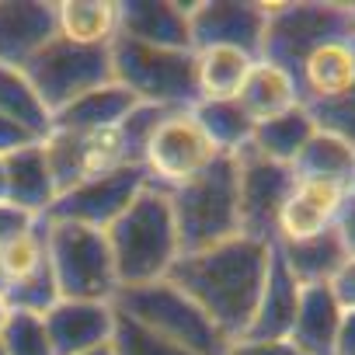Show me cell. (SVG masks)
<instances>
[{"label":"cell","instance_id":"cell-48","mask_svg":"<svg viewBox=\"0 0 355 355\" xmlns=\"http://www.w3.org/2000/svg\"><path fill=\"white\" fill-rule=\"evenodd\" d=\"M352 8H355V4H352Z\"/></svg>","mask_w":355,"mask_h":355},{"label":"cell","instance_id":"cell-16","mask_svg":"<svg viewBox=\"0 0 355 355\" xmlns=\"http://www.w3.org/2000/svg\"><path fill=\"white\" fill-rule=\"evenodd\" d=\"M192 4L171 0H125L119 4V35L157 46V49H192Z\"/></svg>","mask_w":355,"mask_h":355},{"label":"cell","instance_id":"cell-39","mask_svg":"<svg viewBox=\"0 0 355 355\" xmlns=\"http://www.w3.org/2000/svg\"><path fill=\"white\" fill-rule=\"evenodd\" d=\"M334 230H338V237H341V244H345L348 261H355V196H348V199H345V206H341V216H338Z\"/></svg>","mask_w":355,"mask_h":355},{"label":"cell","instance_id":"cell-47","mask_svg":"<svg viewBox=\"0 0 355 355\" xmlns=\"http://www.w3.org/2000/svg\"><path fill=\"white\" fill-rule=\"evenodd\" d=\"M352 196H355V185H352Z\"/></svg>","mask_w":355,"mask_h":355},{"label":"cell","instance_id":"cell-27","mask_svg":"<svg viewBox=\"0 0 355 355\" xmlns=\"http://www.w3.org/2000/svg\"><path fill=\"white\" fill-rule=\"evenodd\" d=\"M196 53V84H199V101L202 98H237L254 56L230 49V46H206V49H192Z\"/></svg>","mask_w":355,"mask_h":355},{"label":"cell","instance_id":"cell-22","mask_svg":"<svg viewBox=\"0 0 355 355\" xmlns=\"http://www.w3.org/2000/svg\"><path fill=\"white\" fill-rule=\"evenodd\" d=\"M4 164H8V202H15L21 209H32L35 216L46 220V213L53 209L60 192H56V182L49 174V164H46L42 139L8 153Z\"/></svg>","mask_w":355,"mask_h":355},{"label":"cell","instance_id":"cell-15","mask_svg":"<svg viewBox=\"0 0 355 355\" xmlns=\"http://www.w3.org/2000/svg\"><path fill=\"white\" fill-rule=\"evenodd\" d=\"M352 192L341 185H327V182H303L296 178L282 213H279V230H275V244L282 241H303V237H317L324 230H334L341 206ZM272 244V248H275Z\"/></svg>","mask_w":355,"mask_h":355},{"label":"cell","instance_id":"cell-2","mask_svg":"<svg viewBox=\"0 0 355 355\" xmlns=\"http://www.w3.org/2000/svg\"><path fill=\"white\" fill-rule=\"evenodd\" d=\"M105 237H108V248L115 258L119 289L167 279L178 254H182L171 199L164 189H153L150 182L129 202V209L105 230Z\"/></svg>","mask_w":355,"mask_h":355},{"label":"cell","instance_id":"cell-43","mask_svg":"<svg viewBox=\"0 0 355 355\" xmlns=\"http://www.w3.org/2000/svg\"><path fill=\"white\" fill-rule=\"evenodd\" d=\"M8 317H11V306L4 303V296H0V334H4V327H8Z\"/></svg>","mask_w":355,"mask_h":355},{"label":"cell","instance_id":"cell-3","mask_svg":"<svg viewBox=\"0 0 355 355\" xmlns=\"http://www.w3.org/2000/svg\"><path fill=\"white\" fill-rule=\"evenodd\" d=\"M174 227H178V244L182 254L216 248L230 237H241V220H237V160L220 157L209 164L199 178L185 182L182 189L167 192Z\"/></svg>","mask_w":355,"mask_h":355},{"label":"cell","instance_id":"cell-36","mask_svg":"<svg viewBox=\"0 0 355 355\" xmlns=\"http://www.w3.org/2000/svg\"><path fill=\"white\" fill-rule=\"evenodd\" d=\"M46 220L42 216H35L32 209H21V206H15V202H0V251H4L8 244H15V241H21L25 234H32V230H39Z\"/></svg>","mask_w":355,"mask_h":355},{"label":"cell","instance_id":"cell-35","mask_svg":"<svg viewBox=\"0 0 355 355\" xmlns=\"http://www.w3.org/2000/svg\"><path fill=\"white\" fill-rule=\"evenodd\" d=\"M0 261H4V272H8L11 282L28 279V275H35L39 268H46V265H49V251H46V223H42L39 230L25 234L21 241L8 244L4 251H0Z\"/></svg>","mask_w":355,"mask_h":355},{"label":"cell","instance_id":"cell-26","mask_svg":"<svg viewBox=\"0 0 355 355\" xmlns=\"http://www.w3.org/2000/svg\"><path fill=\"white\" fill-rule=\"evenodd\" d=\"M192 115L220 157H241L244 150H251L254 119L237 105V98H202L196 101Z\"/></svg>","mask_w":355,"mask_h":355},{"label":"cell","instance_id":"cell-32","mask_svg":"<svg viewBox=\"0 0 355 355\" xmlns=\"http://www.w3.org/2000/svg\"><path fill=\"white\" fill-rule=\"evenodd\" d=\"M60 300H63V296H60V286H56L49 265L39 268V272L28 275V279L11 282L8 293H4V303H8L11 310H18V313H35V317H46Z\"/></svg>","mask_w":355,"mask_h":355},{"label":"cell","instance_id":"cell-41","mask_svg":"<svg viewBox=\"0 0 355 355\" xmlns=\"http://www.w3.org/2000/svg\"><path fill=\"white\" fill-rule=\"evenodd\" d=\"M331 289L341 300V306H355V261H345V268L338 272V279L331 282Z\"/></svg>","mask_w":355,"mask_h":355},{"label":"cell","instance_id":"cell-19","mask_svg":"<svg viewBox=\"0 0 355 355\" xmlns=\"http://www.w3.org/2000/svg\"><path fill=\"white\" fill-rule=\"evenodd\" d=\"M341 300L331 286H310L300 296V310L289 331V345L300 355H334L338 327H341Z\"/></svg>","mask_w":355,"mask_h":355},{"label":"cell","instance_id":"cell-23","mask_svg":"<svg viewBox=\"0 0 355 355\" xmlns=\"http://www.w3.org/2000/svg\"><path fill=\"white\" fill-rule=\"evenodd\" d=\"M293 178L303 182H327V185H341L352 192L355 185V146L327 129H317L306 146L296 153V160L289 164Z\"/></svg>","mask_w":355,"mask_h":355},{"label":"cell","instance_id":"cell-24","mask_svg":"<svg viewBox=\"0 0 355 355\" xmlns=\"http://www.w3.org/2000/svg\"><path fill=\"white\" fill-rule=\"evenodd\" d=\"M56 32L67 42L112 49L119 39V4L112 0H56Z\"/></svg>","mask_w":355,"mask_h":355},{"label":"cell","instance_id":"cell-8","mask_svg":"<svg viewBox=\"0 0 355 355\" xmlns=\"http://www.w3.org/2000/svg\"><path fill=\"white\" fill-rule=\"evenodd\" d=\"M21 73L32 80V87L39 91L42 105L56 115L63 112L70 101L84 98L94 87L112 84V49H91V46H77L67 39H53L49 46H42L25 67Z\"/></svg>","mask_w":355,"mask_h":355},{"label":"cell","instance_id":"cell-5","mask_svg":"<svg viewBox=\"0 0 355 355\" xmlns=\"http://www.w3.org/2000/svg\"><path fill=\"white\" fill-rule=\"evenodd\" d=\"M112 306L146 331L182 345L196 355H223L227 338L213 327V320L167 279L143 282V286H122L112 300Z\"/></svg>","mask_w":355,"mask_h":355},{"label":"cell","instance_id":"cell-10","mask_svg":"<svg viewBox=\"0 0 355 355\" xmlns=\"http://www.w3.org/2000/svg\"><path fill=\"white\" fill-rule=\"evenodd\" d=\"M237 160V220H241V237L275 244L279 230V213L282 202L293 189V171L286 164L265 160L254 150H244Z\"/></svg>","mask_w":355,"mask_h":355},{"label":"cell","instance_id":"cell-46","mask_svg":"<svg viewBox=\"0 0 355 355\" xmlns=\"http://www.w3.org/2000/svg\"><path fill=\"white\" fill-rule=\"evenodd\" d=\"M0 355H8V352H4V348H0Z\"/></svg>","mask_w":355,"mask_h":355},{"label":"cell","instance_id":"cell-44","mask_svg":"<svg viewBox=\"0 0 355 355\" xmlns=\"http://www.w3.org/2000/svg\"><path fill=\"white\" fill-rule=\"evenodd\" d=\"M8 286H11V279H8V272H4V261H0V296L8 293Z\"/></svg>","mask_w":355,"mask_h":355},{"label":"cell","instance_id":"cell-34","mask_svg":"<svg viewBox=\"0 0 355 355\" xmlns=\"http://www.w3.org/2000/svg\"><path fill=\"white\" fill-rule=\"evenodd\" d=\"M167 115V108H157V105H136L125 119H122V125L115 129L119 132V139H122V150H125V160L132 164V167H143V153H146V143H150V136H153V129H157V122Z\"/></svg>","mask_w":355,"mask_h":355},{"label":"cell","instance_id":"cell-30","mask_svg":"<svg viewBox=\"0 0 355 355\" xmlns=\"http://www.w3.org/2000/svg\"><path fill=\"white\" fill-rule=\"evenodd\" d=\"M46 150V164L56 182V192H70L80 182H87V143L77 132H63V129H49V136L42 139Z\"/></svg>","mask_w":355,"mask_h":355},{"label":"cell","instance_id":"cell-6","mask_svg":"<svg viewBox=\"0 0 355 355\" xmlns=\"http://www.w3.org/2000/svg\"><path fill=\"white\" fill-rule=\"evenodd\" d=\"M46 251L49 272L63 300L112 303L119 293V272L105 230L46 220Z\"/></svg>","mask_w":355,"mask_h":355},{"label":"cell","instance_id":"cell-45","mask_svg":"<svg viewBox=\"0 0 355 355\" xmlns=\"http://www.w3.org/2000/svg\"><path fill=\"white\" fill-rule=\"evenodd\" d=\"M91 355H112V348H101V352H91Z\"/></svg>","mask_w":355,"mask_h":355},{"label":"cell","instance_id":"cell-9","mask_svg":"<svg viewBox=\"0 0 355 355\" xmlns=\"http://www.w3.org/2000/svg\"><path fill=\"white\" fill-rule=\"evenodd\" d=\"M216 160H220L216 146L209 143V136L202 132V125L189 108V112H167L157 122L143 153V171L153 189L174 192L192 178H199Z\"/></svg>","mask_w":355,"mask_h":355},{"label":"cell","instance_id":"cell-33","mask_svg":"<svg viewBox=\"0 0 355 355\" xmlns=\"http://www.w3.org/2000/svg\"><path fill=\"white\" fill-rule=\"evenodd\" d=\"M0 348L8 355H56L46 320L35 313H18V310H11L8 317V327L0 334Z\"/></svg>","mask_w":355,"mask_h":355},{"label":"cell","instance_id":"cell-31","mask_svg":"<svg viewBox=\"0 0 355 355\" xmlns=\"http://www.w3.org/2000/svg\"><path fill=\"white\" fill-rule=\"evenodd\" d=\"M112 355H196L182 345H174L153 331H146L143 324H136L132 317L115 310V331H112Z\"/></svg>","mask_w":355,"mask_h":355},{"label":"cell","instance_id":"cell-42","mask_svg":"<svg viewBox=\"0 0 355 355\" xmlns=\"http://www.w3.org/2000/svg\"><path fill=\"white\" fill-rule=\"evenodd\" d=\"M8 199V164H4V157H0V202Z\"/></svg>","mask_w":355,"mask_h":355},{"label":"cell","instance_id":"cell-21","mask_svg":"<svg viewBox=\"0 0 355 355\" xmlns=\"http://www.w3.org/2000/svg\"><path fill=\"white\" fill-rule=\"evenodd\" d=\"M275 254L303 289L331 286L348 261L338 230H324V234L303 237V241H282V244H275Z\"/></svg>","mask_w":355,"mask_h":355},{"label":"cell","instance_id":"cell-18","mask_svg":"<svg viewBox=\"0 0 355 355\" xmlns=\"http://www.w3.org/2000/svg\"><path fill=\"white\" fill-rule=\"evenodd\" d=\"M300 296H303V286L289 275V268L279 261L275 248H272V265H268V279L261 286V296H258V306L251 313V324L241 338H251V341H289V331H293V320H296V310H300Z\"/></svg>","mask_w":355,"mask_h":355},{"label":"cell","instance_id":"cell-1","mask_svg":"<svg viewBox=\"0 0 355 355\" xmlns=\"http://www.w3.org/2000/svg\"><path fill=\"white\" fill-rule=\"evenodd\" d=\"M272 244L251 237H230L216 248L178 254L167 282H174L209 320L213 327L234 341L248 331L251 313L258 306L261 286L268 279Z\"/></svg>","mask_w":355,"mask_h":355},{"label":"cell","instance_id":"cell-4","mask_svg":"<svg viewBox=\"0 0 355 355\" xmlns=\"http://www.w3.org/2000/svg\"><path fill=\"white\" fill-rule=\"evenodd\" d=\"M112 77L136 101L167 112H189L199 101L192 49H157L119 35L112 42Z\"/></svg>","mask_w":355,"mask_h":355},{"label":"cell","instance_id":"cell-7","mask_svg":"<svg viewBox=\"0 0 355 355\" xmlns=\"http://www.w3.org/2000/svg\"><path fill=\"white\" fill-rule=\"evenodd\" d=\"M341 35H355L352 4H268L261 60L296 73L310 49Z\"/></svg>","mask_w":355,"mask_h":355},{"label":"cell","instance_id":"cell-37","mask_svg":"<svg viewBox=\"0 0 355 355\" xmlns=\"http://www.w3.org/2000/svg\"><path fill=\"white\" fill-rule=\"evenodd\" d=\"M223 355H300L289 341H251V338H234L227 341Z\"/></svg>","mask_w":355,"mask_h":355},{"label":"cell","instance_id":"cell-12","mask_svg":"<svg viewBox=\"0 0 355 355\" xmlns=\"http://www.w3.org/2000/svg\"><path fill=\"white\" fill-rule=\"evenodd\" d=\"M189 25H192V49L230 46V49H241V53H251L254 60H261L268 4H251V0H234V4L230 0L192 4Z\"/></svg>","mask_w":355,"mask_h":355},{"label":"cell","instance_id":"cell-14","mask_svg":"<svg viewBox=\"0 0 355 355\" xmlns=\"http://www.w3.org/2000/svg\"><path fill=\"white\" fill-rule=\"evenodd\" d=\"M42 320L56 355H91L112 345L115 306L91 300H60Z\"/></svg>","mask_w":355,"mask_h":355},{"label":"cell","instance_id":"cell-40","mask_svg":"<svg viewBox=\"0 0 355 355\" xmlns=\"http://www.w3.org/2000/svg\"><path fill=\"white\" fill-rule=\"evenodd\" d=\"M334 355H355V306H345V313H341Z\"/></svg>","mask_w":355,"mask_h":355},{"label":"cell","instance_id":"cell-28","mask_svg":"<svg viewBox=\"0 0 355 355\" xmlns=\"http://www.w3.org/2000/svg\"><path fill=\"white\" fill-rule=\"evenodd\" d=\"M317 132V122L310 119V112L303 105L275 115V119H265L254 125V139H251V150L265 160H275V164H293L296 153L306 146V139Z\"/></svg>","mask_w":355,"mask_h":355},{"label":"cell","instance_id":"cell-17","mask_svg":"<svg viewBox=\"0 0 355 355\" xmlns=\"http://www.w3.org/2000/svg\"><path fill=\"white\" fill-rule=\"evenodd\" d=\"M56 35V0H39V4L0 0V67L21 70Z\"/></svg>","mask_w":355,"mask_h":355},{"label":"cell","instance_id":"cell-38","mask_svg":"<svg viewBox=\"0 0 355 355\" xmlns=\"http://www.w3.org/2000/svg\"><path fill=\"white\" fill-rule=\"evenodd\" d=\"M28 143H39V136L28 132L25 125H18L15 119L0 115V157H8V153H15V150H21Z\"/></svg>","mask_w":355,"mask_h":355},{"label":"cell","instance_id":"cell-20","mask_svg":"<svg viewBox=\"0 0 355 355\" xmlns=\"http://www.w3.org/2000/svg\"><path fill=\"white\" fill-rule=\"evenodd\" d=\"M139 101L122 87V84H105V87H94L87 91L84 98L70 101L63 112L53 115V129H63V132H77V136H94V132H108V129H119L122 119L136 108Z\"/></svg>","mask_w":355,"mask_h":355},{"label":"cell","instance_id":"cell-25","mask_svg":"<svg viewBox=\"0 0 355 355\" xmlns=\"http://www.w3.org/2000/svg\"><path fill=\"white\" fill-rule=\"evenodd\" d=\"M237 105L254 119V125L265 122V119H275V115L300 105L296 77L289 70L268 63V60H254V67H251V73H248L241 94H237Z\"/></svg>","mask_w":355,"mask_h":355},{"label":"cell","instance_id":"cell-13","mask_svg":"<svg viewBox=\"0 0 355 355\" xmlns=\"http://www.w3.org/2000/svg\"><path fill=\"white\" fill-rule=\"evenodd\" d=\"M293 77L300 91V105L310 115L341 105L345 98L355 94V35L320 42L303 56Z\"/></svg>","mask_w":355,"mask_h":355},{"label":"cell","instance_id":"cell-11","mask_svg":"<svg viewBox=\"0 0 355 355\" xmlns=\"http://www.w3.org/2000/svg\"><path fill=\"white\" fill-rule=\"evenodd\" d=\"M143 189H146V171L143 167H119L112 174L87 178L77 189L63 192L53 202V209L46 213V220L108 230Z\"/></svg>","mask_w":355,"mask_h":355},{"label":"cell","instance_id":"cell-29","mask_svg":"<svg viewBox=\"0 0 355 355\" xmlns=\"http://www.w3.org/2000/svg\"><path fill=\"white\" fill-rule=\"evenodd\" d=\"M0 115L15 119L28 132H35L39 139H46L53 129V112L42 105L32 80L15 67H0Z\"/></svg>","mask_w":355,"mask_h":355}]
</instances>
